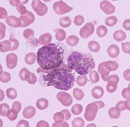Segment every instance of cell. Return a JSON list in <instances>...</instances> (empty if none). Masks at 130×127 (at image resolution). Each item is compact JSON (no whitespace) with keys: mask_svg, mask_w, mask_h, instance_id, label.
<instances>
[{"mask_svg":"<svg viewBox=\"0 0 130 127\" xmlns=\"http://www.w3.org/2000/svg\"><path fill=\"white\" fill-rule=\"evenodd\" d=\"M1 49L0 50L2 52L10 51L11 47V43L10 41L6 40L1 42Z\"/></svg>","mask_w":130,"mask_h":127,"instance_id":"obj_26","label":"cell"},{"mask_svg":"<svg viewBox=\"0 0 130 127\" xmlns=\"http://www.w3.org/2000/svg\"><path fill=\"white\" fill-rule=\"evenodd\" d=\"M9 41L11 42V47L10 51H13L17 49L19 45L18 41L15 39L12 35L10 36Z\"/></svg>","mask_w":130,"mask_h":127,"instance_id":"obj_42","label":"cell"},{"mask_svg":"<svg viewBox=\"0 0 130 127\" xmlns=\"http://www.w3.org/2000/svg\"><path fill=\"white\" fill-rule=\"evenodd\" d=\"M107 52L110 57L115 58L118 56L120 50L119 47L115 44L110 45L107 49Z\"/></svg>","mask_w":130,"mask_h":127,"instance_id":"obj_15","label":"cell"},{"mask_svg":"<svg viewBox=\"0 0 130 127\" xmlns=\"http://www.w3.org/2000/svg\"><path fill=\"white\" fill-rule=\"evenodd\" d=\"M9 3L13 6H17L20 3V1H9Z\"/></svg>","mask_w":130,"mask_h":127,"instance_id":"obj_59","label":"cell"},{"mask_svg":"<svg viewBox=\"0 0 130 127\" xmlns=\"http://www.w3.org/2000/svg\"><path fill=\"white\" fill-rule=\"evenodd\" d=\"M6 22L9 26L14 28L21 26V22L19 19L13 16H8L6 18Z\"/></svg>","mask_w":130,"mask_h":127,"instance_id":"obj_13","label":"cell"},{"mask_svg":"<svg viewBox=\"0 0 130 127\" xmlns=\"http://www.w3.org/2000/svg\"><path fill=\"white\" fill-rule=\"evenodd\" d=\"M91 93L92 96L94 98L99 99L103 96L104 91L103 88L100 86H96L92 89Z\"/></svg>","mask_w":130,"mask_h":127,"instance_id":"obj_18","label":"cell"},{"mask_svg":"<svg viewBox=\"0 0 130 127\" xmlns=\"http://www.w3.org/2000/svg\"><path fill=\"white\" fill-rule=\"evenodd\" d=\"M36 59V54L33 52H31L26 55L25 61L27 64L31 65L35 63Z\"/></svg>","mask_w":130,"mask_h":127,"instance_id":"obj_25","label":"cell"},{"mask_svg":"<svg viewBox=\"0 0 130 127\" xmlns=\"http://www.w3.org/2000/svg\"><path fill=\"white\" fill-rule=\"evenodd\" d=\"M98 72L101 74L102 78L104 81H108L110 72L105 67L104 62L101 63L99 65Z\"/></svg>","mask_w":130,"mask_h":127,"instance_id":"obj_12","label":"cell"},{"mask_svg":"<svg viewBox=\"0 0 130 127\" xmlns=\"http://www.w3.org/2000/svg\"><path fill=\"white\" fill-rule=\"evenodd\" d=\"M0 115L2 116L6 117L8 112L10 110L9 105L6 103H3L0 105Z\"/></svg>","mask_w":130,"mask_h":127,"instance_id":"obj_40","label":"cell"},{"mask_svg":"<svg viewBox=\"0 0 130 127\" xmlns=\"http://www.w3.org/2000/svg\"><path fill=\"white\" fill-rule=\"evenodd\" d=\"M130 20H126L124 21L123 26L125 29L127 30H130Z\"/></svg>","mask_w":130,"mask_h":127,"instance_id":"obj_57","label":"cell"},{"mask_svg":"<svg viewBox=\"0 0 130 127\" xmlns=\"http://www.w3.org/2000/svg\"><path fill=\"white\" fill-rule=\"evenodd\" d=\"M71 21L70 19L67 16L64 17L60 19L59 24L60 26L63 28L69 27L71 24Z\"/></svg>","mask_w":130,"mask_h":127,"instance_id":"obj_29","label":"cell"},{"mask_svg":"<svg viewBox=\"0 0 130 127\" xmlns=\"http://www.w3.org/2000/svg\"><path fill=\"white\" fill-rule=\"evenodd\" d=\"M21 108L22 105L20 102L16 101L13 103L12 108L16 110L18 114L21 110Z\"/></svg>","mask_w":130,"mask_h":127,"instance_id":"obj_50","label":"cell"},{"mask_svg":"<svg viewBox=\"0 0 130 127\" xmlns=\"http://www.w3.org/2000/svg\"><path fill=\"white\" fill-rule=\"evenodd\" d=\"M120 112L116 108V107L111 108L108 111L109 116L111 119L119 118L120 116Z\"/></svg>","mask_w":130,"mask_h":127,"instance_id":"obj_32","label":"cell"},{"mask_svg":"<svg viewBox=\"0 0 130 127\" xmlns=\"http://www.w3.org/2000/svg\"><path fill=\"white\" fill-rule=\"evenodd\" d=\"M126 35L125 32L121 30H118L115 31L113 34L114 39L116 41H121L126 39Z\"/></svg>","mask_w":130,"mask_h":127,"instance_id":"obj_21","label":"cell"},{"mask_svg":"<svg viewBox=\"0 0 130 127\" xmlns=\"http://www.w3.org/2000/svg\"><path fill=\"white\" fill-rule=\"evenodd\" d=\"M89 78L90 81L93 83L98 82L100 78L98 73L95 71H93L90 73Z\"/></svg>","mask_w":130,"mask_h":127,"instance_id":"obj_41","label":"cell"},{"mask_svg":"<svg viewBox=\"0 0 130 127\" xmlns=\"http://www.w3.org/2000/svg\"><path fill=\"white\" fill-rule=\"evenodd\" d=\"M30 72L25 68H22L20 70L19 74V77L23 81H27L29 78Z\"/></svg>","mask_w":130,"mask_h":127,"instance_id":"obj_28","label":"cell"},{"mask_svg":"<svg viewBox=\"0 0 130 127\" xmlns=\"http://www.w3.org/2000/svg\"><path fill=\"white\" fill-rule=\"evenodd\" d=\"M1 9V19L7 18L8 17V13L7 11L5 9L2 7Z\"/></svg>","mask_w":130,"mask_h":127,"instance_id":"obj_55","label":"cell"},{"mask_svg":"<svg viewBox=\"0 0 130 127\" xmlns=\"http://www.w3.org/2000/svg\"><path fill=\"white\" fill-rule=\"evenodd\" d=\"M129 85L128 87L123 89L122 92L123 97L126 100L130 99V85Z\"/></svg>","mask_w":130,"mask_h":127,"instance_id":"obj_47","label":"cell"},{"mask_svg":"<svg viewBox=\"0 0 130 127\" xmlns=\"http://www.w3.org/2000/svg\"><path fill=\"white\" fill-rule=\"evenodd\" d=\"M88 47L91 51L94 52H98L100 48L99 44L95 41L90 42L88 44Z\"/></svg>","mask_w":130,"mask_h":127,"instance_id":"obj_27","label":"cell"},{"mask_svg":"<svg viewBox=\"0 0 130 127\" xmlns=\"http://www.w3.org/2000/svg\"><path fill=\"white\" fill-rule=\"evenodd\" d=\"M100 7L102 11L108 15L113 13L116 10L115 6L109 1H106L101 2L100 4Z\"/></svg>","mask_w":130,"mask_h":127,"instance_id":"obj_10","label":"cell"},{"mask_svg":"<svg viewBox=\"0 0 130 127\" xmlns=\"http://www.w3.org/2000/svg\"><path fill=\"white\" fill-rule=\"evenodd\" d=\"M67 60L68 67L81 75L88 74L95 67L94 61L91 55L78 51L73 52Z\"/></svg>","mask_w":130,"mask_h":127,"instance_id":"obj_3","label":"cell"},{"mask_svg":"<svg viewBox=\"0 0 130 127\" xmlns=\"http://www.w3.org/2000/svg\"><path fill=\"white\" fill-rule=\"evenodd\" d=\"M11 76L10 73L2 71L1 72V81L4 83H7L10 80Z\"/></svg>","mask_w":130,"mask_h":127,"instance_id":"obj_36","label":"cell"},{"mask_svg":"<svg viewBox=\"0 0 130 127\" xmlns=\"http://www.w3.org/2000/svg\"><path fill=\"white\" fill-rule=\"evenodd\" d=\"M124 78L127 81H130V69H128L124 71L123 74Z\"/></svg>","mask_w":130,"mask_h":127,"instance_id":"obj_58","label":"cell"},{"mask_svg":"<svg viewBox=\"0 0 130 127\" xmlns=\"http://www.w3.org/2000/svg\"><path fill=\"white\" fill-rule=\"evenodd\" d=\"M53 7L56 13L62 15L71 11L73 8L69 6L62 1L55 2Z\"/></svg>","mask_w":130,"mask_h":127,"instance_id":"obj_5","label":"cell"},{"mask_svg":"<svg viewBox=\"0 0 130 127\" xmlns=\"http://www.w3.org/2000/svg\"><path fill=\"white\" fill-rule=\"evenodd\" d=\"M117 22V18L114 16L108 17L106 18L105 21L106 25L109 27L114 26Z\"/></svg>","mask_w":130,"mask_h":127,"instance_id":"obj_33","label":"cell"},{"mask_svg":"<svg viewBox=\"0 0 130 127\" xmlns=\"http://www.w3.org/2000/svg\"><path fill=\"white\" fill-rule=\"evenodd\" d=\"M52 37L48 33H46L41 35L39 37V43L43 45H47L50 43Z\"/></svg>","mask_w":130,"mask_h":127,"instance_id":"obj_17","label":"cell"},{"mask_svg":"<svg viewBox=\"0 0 130 127\" xmlns=\"http://www.w3.org/2000/svg\"><path fill=\"white\" fill-rule=\"evenodd\" d=\"M105 67L110 72L115 71L119 67L118 64L115 61H108L104 62Z\"/></svg>","mask_w":130,"mask_h":127,"instance_id":"obj_20","label":"cell"},{"mask_svg":"<svg viewBox=\"0 0 130 127\" xmlns=\"http://www.w3.org/2000/svg\"><path fill=\"white\" fill-rule=\"evenodd\" d=\"M64 50L59 45L52 43L41 47L37 53V61L41 68L51 70L59 67L64 59Z\"/></svg>","mask_w":130,"mask_h":127,"instance_id":"obj_2","label":"cell"},{"mask_svg":"<svg viewBox=\"0 0 130 127\" xmlns=\"http://www.w3.org/2000/svg\"><path fill=\"white\" fill-rule=\"evenodd\" d=\"M48 100L45 98H42L37 101L36 106L39 110H43L46 109L48 106Z\"/></svg>","mask_w":130,"mask_h":127,"instance_id":"obj_19","label":"cell"},{"mask_svg":"<svg viewBox=\"0 0 130 127\" xmlns=\"http://www.w3.org/2000/svg\"><path fill=\"white\" fill-rule=\"evenodd\" d=\"M73 94L74 98L78 100H82L85 96L84 93L81 89L78 88L73 89Z\"/></svg>","mask_w":130,"mask_h":127,"instance_id":"obj_30","label":"cell"},{"mask_svg":"<svg viewBox=\"0 0 130 127\" xmlns=\"http://www.w3.org/2000/svg\"><path fill=\"white\" fill-rule=\"evenodd\" d=\"M18 114L16 110L12 108L8 112L6 117L10 120L14 121L17 118Z\"/></svg>","mask_w":130,"mask_h":127,"instance_id":"obj_38","label":"cell"},{"mask_svg":"<svg viewBox=\"0 0 130 127\" xmlns=\"http://www.w3.org/2000/svg\"><path fill=\"white\" fill-rule=\"evenodd\" d=\"M6 93L7 97L10 99H14L17 97V91L13 88H10L7 89Z\"/></svg>","mask_w":130,"mask_h":127,"instance_id":"obj_34","label":"cell"},{"mask_svg":"<svg viewBox=\"0 0 130 127\" xmlns=\"http://www.w3.org/2000/svg\"><path fill=\"white\" fill-rule=\"evenodd\" d=\"M57 97L58 100L64 106H70L73 103V99L71 96L66 92H59Z\"/></svg>","mask_w":130,"mask_h":127,"instance_id":"obj_8","label":"cell"},{"mask_svg":"<svg viewBox=\"0 0 130 127\" xmlns=\"http://www.w3.org/2000/svg\"><path fill=\"white\" fill-rule=\"evenodd\" d=\"M43 71L46 74L40 77L39 82L44 87L53 86L59 90L67 91L71 88L75 84V78L71 72L72 69L67 66Z\"/></svg>","mask_w":130,"mask_h":127,"instance_id":"obj_1","label":"cell"},{"mask_svg":"<svg viewBox=\"0 0 130 127\" xmlns=\"http://www.w3.org/2000/svg\"><path fill=\"white\" fill-rule=\"evenodd\" d=\"M37 80V77L34 74L30 72V76L26 81L30 84H34Z\"/></svg>","mask_w":130,"mask_h":127,"instance_id":"obj_48","label":"cell"},{"mask_svg":"<svg viewBox=\"0 0 130 127\" xmlns=\"http://www.w3.org/2000/svg\"><path fill=\"white\" fill-rule=\"evenodd\" d=\"M53 119L56 123H61L64 120V115L61 112L56 113L54 116Z\"/></svg>","mask_w":130,"mask_h":127,"instance_id":"obj_44","label":"cell"},{"mask_svg":"<svg viewBox=\"0 0 130 127\" xmlns=\"http://www.w3.org/2000/svg\"><path fill=\"white\" fill-rule=\"evenodd\" d=\"M87 81L88 78L87 76L85 75H82L78 76L76 81L78 85L82 86L85 85Z\"/></svg>","mask_w":130,"mask_h":127,"instance_id":"obj_35","label":"cell"},{"mask_svg":"<svg viewBox=\"0 0 130 127\" xmlns=\"http://www.w3.org/2000/svg\"><path fill=\"white\" fill-rule=\"evenodd\" d=\"M130 42H126L124 43H122V50L125 53L130 54Z\"/></svg>","mask_w":130,"mask_h":127,"instance_id":"obj_49","label":"cell"},{"mask_svg":"<svg viewBox=\"0 0 130 127\" xmlns=\"http://www.w3.org/2000/svg\"><path fill=\"white\" fill-rule=\"evenodd\" d=\"M56 32L55 37L57 40L59 41L64 40L66 39V32L63 30L58 28L54 30Z\"/></svg>","mask_w":130,"mask_h":127,"instance_id":"obj_23","label":"cell"},{"mask_svg":"<svg viewBox=\"0 0 130 127\" xmlns=\"http://www.w3.org/2000/svg\"><path fill=\"white\" fill-rule=\"evenodd\" d=\"M18 58L14 53H10L7 56L6 62L7 67L10 69L14 68L17 64Z\"/></svg>","mask_w":130,"mask_h":127,"instance_id":"obj_11","label":"cell"},{"mask_svg":"<svg viewBox=\"0 0 130 127\" xmlns=\"http://www.w3.org/2000/svg\"><path fill=\"white\" fill-rule=\"evenodd\" d=\"M29 124L27 121L24 120H22L18 122L17 125V127H29Z\"/></svg>","mask_w":130,"mask_h":127,"instance_id":"obj_53","label":"cell"},{"mask_svg":"<svg viewBox=\"0 0 130 127\" xmlns=\"http://www.w3.org/2000/svg\"><path fill=\"white\" fill-rule=\"evenodd\" d=\"M84 22V18L81 15L76 16L74 19V23L78 26H80L82 25Z\"/></svg>","mask_w":130,"mask_h":127,"instance_id":"obj_45","label":"cell"},{"mask_svg":"<svg viewBox=\"0 0 130 127\" xmlns=\"http://www.w3.org/2000/svg\"><path fill=\"white\" fill-rule=\"evenodd\" d=\"M31 6L37 14L39 16H43L48 12V8L47 6L39 0L32 1Z\"/></svg>","mask_w":130,"mask_h":127,"instance_id":"obj_6","label":"cell"},{"mask_svg":"<svg viewBox=\"0 0 130 127\" xmlns=\"http://www.w3.org/2000/svg\"><path fill=\"white\" fill-rule=\"evenodd\" d=\"M61 112L63 114L64 116V120L68 121L71 118V115L70 112L67 110H64Z\"/></svg>","mask_w":130,"mask_h":127,"instance_id":"obj_52","label":"cell"},{"mask_svg":"<svg viewBox=\"0 0 130 127\" xmlns=\"http://www.w3.org/2000/svg\"><path fill=\"white\" fill-rule=\"evenodd\" d=\"M71 111L72 114L74 115H80L83 111V107L80 104H75L72 107Z\"/></svg>","mask_w":130,"mask_h":127,"instance_id":"obj_39","label":"cell"},{"mask_svg":"<svg viewBox=\"0 0 130 127\" xmlns=\"http://www.w3.org/2000/svg\"><path fill=\"white\" fill-rule=\"evenodd\" d=\"M23 4L21 3L20 1V3L17 6V11L21 14V15L25 14L27 12V9Z\"/></svg>","mask_w":130,"mask_h":127,"instance_id":"obj_46","label":"cell"},{"mask_svg":"<svg viewBox=\"0 0 130 127\" xmlns=\"http://www.w3.org/2000/svg\"><path fill=\"white\" fill-rule=\"evenodd\" d=\"M36 126L37 127H49L50 126L47 122L44 120H41L38 122Z\"/></svg>","mask_w":130,"mask_h":127,"instance_id":"obj_56","label":"cell"},{"mask_svg":"<svg viewBox=\"0 0 130 127\" xmlns=\"http://www.w3.org/2000/svg\"><path fill=\"white\" fill-rule=\"evenodd\" d=\"M106 86V89L108 92L112 93L117 90L118 84L119 82L112 81L109 80Z\"/></svg>","mask_w":130,"mask_h":127,"instance_id":"obj_22","label":"cell"},{"mask_svg":"<svg viewBox=\"0 0 130 127\" xmlns=\"http://www.w3.org/2000/svg\"><path fill=\"white\" fill-rule=\"evenodd\" d=\"M94 30V26L93 23L91 22L88 23L80 29L79 33L82 38L86 39L93 33Z\"/></svg>","mask_w":130,"mask_h":127,"instance_id":"obj_9","label":"cell"},{"mask_svg":"<svg viewBox=\"0 0 130 127\" xmlns=\"http://www.w3.org/2000/svg\"><path fill=\"white\" fill-rule=\"evenodd\" d=\"M116 108L120 112L126 110L130 111V99L127 100L125 101H122L118 102Z\"/></svg>","mask_w":130,"mask_h":127,"instance_id":"obj_16","label":"cell"},{"mask_svg":"<svg viewBox=\"0 0 130 127\" xmlns=\"http://www.w3.org/2000/svg\"><path fill=\"white\" fill-rule=\"evenodd\" d=\"M1 40L3 39L5 35L6 26L2 22H1Z\"/></svg>","mask_w":130,"mask_h":127,"instance_id":"obj_51","label":"cell"},{"mask_svg":"<svg viewBox=\"0 0 130 127\" xmlns=\"http://www.w3.org/2000/svg\"><path fill=\"white\" fill-rule=\"evenodd\" d=\"M19 19L21 22L20 27L25 28L34 22L35 17L33 13L27 10L25 14L21 15Z\"/></svg>","mask_w":130,"mask_h":127,"instance_id":"obj_7","label":"cell"},{"mask_svg":"<svg viewBox=\"0 0 130 127\" xmlns=\"http://www.w3.org/2000/svg\"><path fill=\"white\" fill-rule=\"evenodd\" d=\"M96 33L100 37H103L105 36L108 32V29L105 26L101 25L97 28Z\"/></svg>","mask_w":130,"mask_h":127,"instance_id":"obj_31","label":"cell"},{"mask_svg":"<svg viewBox=\"0 0 130 127\" xmlns=\"http://www.w3.org/2000/svg\"><path fill=\"white\" fill-rule=\"evenodd\" d=\"M52 126L54 127H69V126L68 124L66 122L64 121L60 123H56L55 122L53 124Z\"/></svg>","mask_w":130,"mask_h":127,"instance_id":"obj_54","label":"cell"},{"mask_svg":"<svg viewBox=\"0 0 130 127\" xmlns=\"http://www.w3.org/2000/svg\"><path fill=\"white\" fill-rule=\"evenodd\" d=\"M104 106L103 101H97L88 105L86 108L84 117L88 121L93 120L95 118L98 111Z\"/></svg>","mask_w":130,"mask_h":127,"instance_id":"obj_4","label":"cell"},{"mask_svg":"<svg viewBox=\"0 0 130 127\" xmlns=\"http://www.w3.org/2000/svg\"><path fill=\"white\" fill-rule=\"evenodd\" d=\"M34 31L30 29H26L23 32V35L25 38L28 40L35 39L34 37Z\"/></svg>","mask_w":130,"mask_h":127,"instance_id":"obj_43","label":"cell"},{"mask_svg":"<svg viewBox=\"0 0 130 127\" xmlns=\"http://www.w3.org/2000/svg\"><path fill=\"white\" fill-rule=\"evenodd\" d=\"M36 113L35 108L32 106H29L25 108L23 110V115L25 118L30 119L32 118Z\"/></svg>","mask_w":130,"mask_h":127,"instance_id":"obj_14","label":"cell"},{"mask_svg":"<svg viewBox=\"0 0 130 127\" xmlns=\"http://www.w3.org/2000/svg\"><path fill=\"white\" fill-rule=\"evenodd\" d=\"M85 125L84 121L80 117L74 119L72 122V125L74 127H83Z\"/></svg>","mask_w":130,"mask_h":127,"instance_id":"obj_37","label":"cell"},{"mask_svg":"<svg viewBox=\"0 0 130 127\" xmlns=\"http://www.w3.org/2000/svg\"><path fill=\"white\" fill-rule=\"evenodd\" d=\"M79 39L78 37L74 35L68 37L66 39V41L67 44L69 46H74L76 45L78 43Z\"/></svg>","mask_w":130,"mask_h":127,"instance_id":"obj_24","label":"cell"}]
</instances>
